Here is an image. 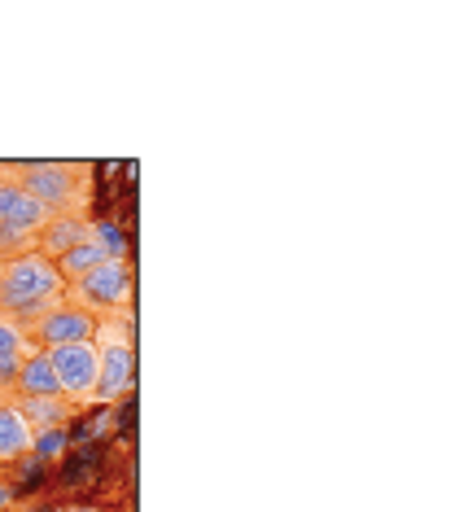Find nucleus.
I'll return each instance as SVG.
<instances>
[{"label": "nucleus", "instance_id": "nucleus-10", "mask_svg": "<svg viewBox=\"0 0 455 512\" xmlns=\"http://www.w3.org/2000/svg\"><path fill=\"white\" fill-rule=\"evenodd\" d=\"M49 394H62V386H57V372L49 364V355L35 351V355H27V364L18 372L14 399H49Z\"/></svg>", "mask_w": 455, "mask_h": 512}, {"label": "nucleus", "instance_id": "nucleus-4", "mask_svg": "<svg viewBox=\"0 0 455 512\" xmlns=\"http://www.w3.org/2000/svg\"><path fill=\"white\" fill-rule=\"evenodd\" d=\"M66 281L57 276V267L44 254H22V259L5 263L0 272V316H14V311L40 307V302H62Z\"/></svg>", "mask_w": 455, "mask_h": 512}, {"label": "nucleus", "instance_id": "nucleus-18", "mask_svg": "<svg viewBox=\"0 0 455 512\" xmlns=\"http://www.w3.org/2000/svg\"><path fill=\"white\" fill-rule=\"evenodd\" d=\"M0 272H5V263H0Z\"/></svg>", "mask_w": 455, "mask_h": 512}, {"label": "nucleus", "instance_id": "nucleus-5", "mask_svg": "<svg viewBox=\"0 0 455 512\" xmlns=\"http://www.w3.org/2000/svg\"><path fill=\"white\" fill-rule=\"evenodd\" d=\"M49 364L57 372V386H62V399H70L84 412L92 403V390H97V342H70V346H53Z\"/></svg>", "mask_w": 455, "mask_h": 512}, {"label": "nucleus", "instance_id": "nucleus-12", "mask_svg": "<svg viewBox=\"0 0 455 512\" xmlns=\"http://www.w3.org/2000/svg\"><path fill=\"white\" fill-rule=\"evenodd\" d=\"M101 263H110V254H105L97 241H84V246H75L70 254H62V259H57L53 267H57V276H62V281L70 285V281H79V276H88V272H97Z\"/></svg>", "mask_w": 455, "mask_h": 512}, {"label": "nucleus", "instance_id": "nucleus-17", "mask_svg": "<svg viewBox=\"0 0 455 512\" xmlns=\"http://www.w3.org/2000/svg\"><path fill=\"white\" fill-rule=\"evenodd\" d=\"M40 512H62V508H40Z\"/></svg>", "mask_w": 455, "mask_h": 512}, {"label": "nucleus", "instance_id": "nucleus-7", "mask_svg": "<svg viewBox=\"0 0 455 512\" xmlns=\"http://www.w3.org/2000/svg\"><path fill=\"white\" fill-rule=\"evenodd\" d=\"M14 407H18V416L27 421V429L35 438L53 434V429H66L79 416V407L70 399H62V394H49V399H14Z\"/></svg>", "mask_w": 455, "mask_h": 512}, {"label": "nucleus", "instance_id": "nucleus-11", "mask_svg": "<svg viewBox=\"0 0 455 512\" xmlns=\"http://www.w3.org/2000/svg\"><path fill=\"white\" fill-rule=\"evenodd\" d=\"M27 451H35V434L27 429V421L18 416L14 403H0V464L27 456Z\"/></svg>", "mask_w": 455, "mask_h": 512}, {"label": "nucleus", "instance_id": "nucleus-13", "mask_svg": "<svg viewBox=\"0 0 455 512\" xmlns=\"http://www.w3.org/2000/svg\"><path fill=\"white\" fill-rule=\"evenodd\" d=\"M22 254H40V232L35 228H0V263H14Z\"/></svg>", "mask_w": 455, "mask_h": 512}, {"label": "nucleus", "instance_id": "nucleus-1", "mask_svg": "<svg viewBox=\"0 0 455 512\" xmlns=\"http://www.w3.org/2000/svg\"><path fill=\"white\" fill-rule=\"evenodd\" d=\"M0 180L49 206L53 215H88V162H0Z\"/></svg>", "mask_w": 455, "mask_h": 512}, {"label": "nucleus", "instance_id": "nucleus-16", "mask_svg": "<svg viewBox=\"0 0 455 512\" xmlns=\"http://www.w3.org/2000/svg\"><path fill=\"white\" fill-rule=\"evenodd\" d=\"M0 403H14V394H5V390H0Z\"/></svg>", "mask_w": 455, "mask_h": 512}, {"label": "nucleus", "instance_id": "nucleus-15", "mask_svg": "<svg viewBox=\"0 0 455 512\" xmlns=\"http://www.w3.org/2000/svg\"><path fill=\"white\" fill-rule=\"evenodd\" d=\"M31 351H35V346L27 342V333H22L14 320L0 316V359H9V355H31Z\"/></svg>", "mask_w": 455, "mask_h": 512}, {"label": "nucleus", "instance_id": "nucleus-2", "mask_svg": "<svg viewBox=\"0 0 455 512\" xmlns=\"http://www.w3.org/2000/svg\"><path fill=\"white\" fill-rule=\"evenodd\" d=\"M132 289H136V276H132V259H110L101 263L97 272L79 276V281L66 285V302L97 320H123L127 307H132Z\"/></svg>", "mask_w": 455, "mask_h": 512}, {"label": "nucleus", "instance_id": "nucleus-9", "mask_svg": "<svg viewBox=\"0 0 455 512\" xmlns=\"http://www.w3.org/2000/svg\"><path fill=\"white\" fill-rule=\"evenodd\" d=\"M53 219L49 206H40L35 197H27L22 189L0 180V228H35L40 232Z\"/></svg>", "mask_w": 455, "mask_h": 512}, {"label": "nucleus", "instance_id": "nucleus-6", "mask_svg": "<svg viewBox=\"0 0 455 512\" xmlns=\"http://www.w3.org/2000/svg\"><path fill=\"white\" fill-rule=\"evenodd\" d=\"M97 316H88V311L70 307V302H62V307H53L49 316H40L27 329V342L35 346V351H53V346H70V342H92L97 337Z\"/></svg>", "mask_w": 455, "mask_h": 512}, {"label": "nucleus", "instance_id": "nucleus-3", "mask_svg": "<svg viewBox=\"0 0 455 512\" xmlns=\"http://www.w3.org/2000/svg\"><path fill=\"white\" fill-rule=\"evenodd\" d=\"M97 390L92 403H119L136 386V342L127 320H101L97 324Z\"/></svg>", "mask_w": 455, "mask_h": 512}, {"label": "nucleus", "instance_id": "nucleus-14", "mask_svg": "<svg viewBox=\"0 0 455 512\" xmlns=\"http://www.w3.org/2000/svg\"><path fill=\"white\" fill-rule=\"evenodd\" d=\"M88 237L97 241V246L110 254V259H132V254H127V237H123V228L114 224V219H92L88 224Z\"/></svg>", "mask_w": 455, "mask_h": 512}, {"label": "nucleus", "instance_id": "nucleus-8", "mask_svg": "<svg viewBox=\"0 0 455 512\" xmlns=\"http://www.w3.org/2000/svg\"><path fill=\"white\" fill-rule=\"evenodd\" d=\"M88 224H92L88 215H53L49 224L40 228V254L49 263H57L62 254H70L75 246L88 241Z\"/></svg>", "mask_w": 455, "mask_h": 512}]
</instances>
